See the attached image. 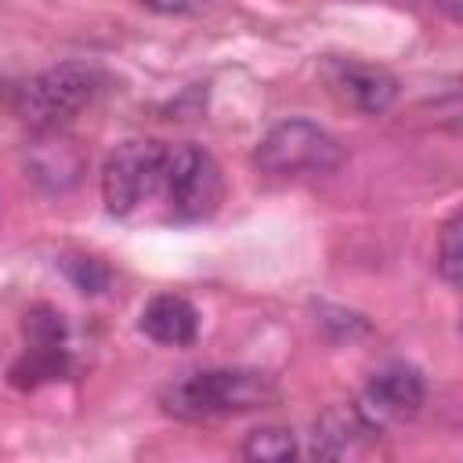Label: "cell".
Returning a JSON list of instances; mask_svg holds the SVG:
<instances>
[{
  "label": "cell",
  "mask_w": 463,
  "mask_h": 463,
  "mask_svg": "<svg viewBox=\"0 0 463 463\" xmlns=\"http://www.w3.org/2000/svg\"><path fill=\"white\" fill-rule=\"evenodd\" d=\"M463 271V242H459V217H449L441 235H438V275L449 286H459Z\"/></svg>",
  "instance_id": "cell-10"
},
{
  "label": "cell",
  "mask_w": 463,
  "mask_h": 463,
  "mask_svg": "<svg viewBox=\"0 0 463 463\" xmlns=\"http://www.w3.org/2000/svg\"><path fill=\"white\" fill-rule=\"evenodd\" d=\"M344 159V148L333 134L307 119H289L271 127L257 145V166L271 177H311L329 174Z\"/></svg>",
  "instance_id": "cell-4"
},
{
  "label": "cell",
  "mask_w": 463,
  "mask_h": 463,
  "mask_svg": "<svg viewBox=\"0 0 463 463\" xmlns=\"http://www.w3.org/2000/svg\"><path fill=\"white\" fill-rule=\"evenodd\" d=\"M163 163L166 145L163 141H127L119 145L101 170V195L109 213L134 217L145 206H159L163 188Z\"/></svg>",
  "instance_id": "cell-3"
},
{
  "label": "cell",
  "mask_w": 463,
  "mask_h": 463,
  "mask_svg": "<svg viewBox=\"0 0 463 463\" xmlns=\"http://www.w3.org/2000/svg\"><path fill=\"white\" fill-rule=\"evenodd\" d=\"M224 195L217 159L199 145H166L159 206L170 221H203Z\"/></svg>",
  "instance_id": "cell-2"
},
{
  "label": "cell",
  "mask_w": 463,
  "mask_h": 463,
  "mask_svg": "<svg viewBox=\"0 0 463 463\" xmlns=\"http://www.w3.org/2000/svg\"><path fill=\"white\" fill-rule=\"evenodd\" d=\"M293 452H297V441H293V430L286 427H257L242 441V456L253 463H282Z\"/></svg>",
  "instance_id": "cell-9"
},
{
  "label": "cell",
  "mask_w": 463,
  "mask_h": 463,
  "mask_svg": "<svg viewBox=\"0 0 463 463\" xmlns=\"http://www.w3.org/2000/svg\"><path fill=\"white\" fill-rule=\"evenodd\" d=\"M65 275L76 282V289H83V293H101L105 289V282H109V271L94 260V257H72V260H65Z\"/></svg>",
  "instance_id": "cell-11"
},
{
  "label": "cell",
  "mask_w": 463,
  "mask_h": 463,
  "mask_svg": "<svg viewBox=\"0 0 463 463\" xmlns=\"http://www.w3.org/2000/svg\"><path fill=\"white\" fill-rule=\"evenodd\" d=\"M333 87L344 94V101H351L362 112H383L398 94V80L391 72L376 65H354V61L333 65Z\"/></svg>",
  "instance_id": "cell-8"
},
{
  "label": "cell",
  "mask_w": 463,
  "mask_h": 463,
  "mask_svg": "<svg viewBox=\"0 0 463 463\" xmlns=\"http://www.w3.org/2000/svg\"><path fill=\"white\" fill-rule=\"evenodd\" d=\"M141 333L166 347L192 344L199 333V311L177 293H159L141 307Z\"/></svg>",
  "instance_id": "cell-7"
},
{
  "label": "cell",
  "mask_w": 463,
  "mask_h": 463,
  "mask_svg": "<svg viewBox=\"0 0 463 463\" xmlns=\"http://www.w3.org/2000/svg\"><path fill=\"white\" fill-rule=\"evenodd\" d=\"M423 376L409 365H387L369 380L365 391V405L362 412L376 423V420H405L423 405Z\"/></svg>",
  "instance_id": "cell-6"
},
{
  "label": "cell",
  "mask_w": 463,
  "mask_h": 463,
  "mask_svg": "<svg viewBox=\"0 0 463 463\" xmlns=\"http://www.w3.org/2000/svg\"><path fill=\"white\" fill-rule=\"evenodd\" d=\"M101 90V72L94 65H58L36 80H29L18 90V112L36 127H54L90 105V98Z\"/></svg>",
  "instance_id": "cell-5"
},
{
  "label": "cell",
  "mask_w": 463,
  "mask_h": 463,
  "mask_svg": "<svg viewBox=\"0 0 463 463\" xmlns=\"http://www.w3.org/2000/svg\"><path fill=\"white\" fill-rule=\"evenodd\" d=\"M275 398V383L264 373L246 369H206L166 387L163 405L181 420H213L232 412H250Z\"/></svg>",
  "instance_id": "cell-1"
}]
</instances>
